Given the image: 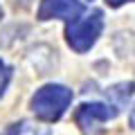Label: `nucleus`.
<instances>
[{"instance_id": "f257e3e1", "label": "nucleus", "mask_w": 135, "mask_h": 135, "mask_svg": "<svg viewBox=\"0 0 135 135\" xmlns=\"http://www.w3.org/2000/svg\"><path fill=\"white\" fill-rule=\"evenodd\" d=\"M70 104H72V90L70 88L61 86V83H47V86L38 88L34 92L29 108L41 122L52 124V122H59L63 117V113L68 110Z\"/></svg>"}, {"instance_id": "f03ea898", "label": "nucleus", "mask_w": 135, "mask_h": 135, "mask_svg": "<svg viewBox=\"0 0 135 135\" xmlns=\"http://www.w3.org/2000/svg\"><path fill=\"white\" fill-rule=\"evenodd\" d=\"M101 29H104V14L99 9H92L90 14L65 25V41L74 52L83 54L92 50V45L101 36Z\"/></svg>"}, {"instance_id": "7ed1b4c3", "label": "nucleus", "mask_w": 135, "mask_h": 135, "mask_svg": "<svg viewBox=\"0 0 135 135\" xmlns=\"http://www.w3.org/2000/svg\"><path fill=\"white\" fill-rule=\"evenodd\" d=\"M115 117H117V108L113 104H104V101H90V104L86 101L74 110V122L86 135L97 133L99 124H106Z\"/></svg>"}, {"instance_id": "20e7f679", "label": "nucleus", "mask_w": 135, "mask_h": 135, "mask_svg": "<svg viewBox=\"0 0 135 135\" xmlns=\"http://www.w3.org/2000/svg\"><path fill=\"white\" fill-rule=\"evenodd\" d=\"M83 2L81 0H41L38 11H36V18L38 20H54V18H61V20H72L81 18L83 14Z\"/></svg>"}, {"instance_id": "39448f33", "label": "nucleus", "mask_w": 135, "mask_h": 135, "mask_svg": "<svg viewBox=\"0 0 135 135\" xmlns=\"http://www.w3.org/2000/svg\"><path fill=\"white\" fill-rule=\"evenodd\" d=\"M2 135H50V128L36 124V122L20 119V122H16V124H11Z\"/></svg>"}, {"instance_id": "423d86ee", "label": "nucleus", "mask_w": 135, "mask_h": 135, "mask_svg": "<svg viewBox=\"0 0 135 135\" xmlns=\"http://www.w3.org/2000/svg\"><path fill=\"white\" fill-rule=\"evenodd\" d=\"M9 81H11V70H9V65H7L5 61H0V97L5 95Z\"/></svg>"}, {"instance_id": "0eeeda50", "label": "nucleus", "mask_w": 135, "mask_h": 135, "mask_svg": "<svg viewBox=\"0 0 135 135\" xmlns=\"http://www.w3.org/2000/svg\"><path fill=\"white\" fill-rule=\"evenodd\" d=\"M110 7H122V5H126V2H133V0H106Z\"/></svg>"}, {"instance_id": "6e6552de", "label": "nucleus", "mask_w": 135, "mask_h": 135, "mask_svg": "<svg viewBox=\"0 0 135 135\" xmlns=\"http://www.w3.org/2000/svg\"><path fill=\"white\" fill-rule=\"evenodd\" d=\"M128 122H131V126L135 128V108H133V113H131V119H128Z\"/></svg>"}, {"instance_id": "1a4fd4ad", "label": "nucleus", "mask_w": 135, "mask_h": 135, "mask_svg": "<svg viewBox=\"0 0 135 135\" xmlns=\"http://www.w3.org/2000/svg\"><path fill=\"white\" fill-rule=\"evenodd\" d=\"M0 18H2V7H0Z\"/></svg>"}]
</instances>
